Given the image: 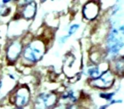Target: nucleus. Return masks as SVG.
<instances>
[{"instance_id": "1", "label": "nucleus", "mask_w": 124, "mask_h": 109, "mask_svg": "<svg viewBox=\"0 0 124 109\" xmlns=\"http://www.w3.org/2000/svg\"><path fill=\"white\" fill-rule=\"evenodd\" d=\"M46 52V46L41 39H32L23 48L22 61L26 64H35L43 59Z\"/></svg>"}, {"instance_id": "2", "label": "nucleus", "mask_w": 124, "mask_h": 109, "mask_svg": "<svg viewBox=\"0 0 124 109\" xmlns=\"http://www.w3.org/2000/svg\"><path fill=\"white\" fill-rule=\"evenodd\" d=\"M58 102V95L54 92H43L37 95L33 109H53Z\"/></svg>"}, {"instance_id": "3", "label": "nucleus", "mask_w": 124, "mask_h": 109, "mask_svg": "<svg viewBox=\"0 0 124 109\" xmlns=\"http://www.w3.org/2000/svg\"><path fill=\"white\" fill-rule=\"evenodd\" d=\"M31 99V93L26 86H20L12 92L10 95V101L17 109H23L28 105Z\"/></svg>"}, {"instance_id": "4", "label": "nucleus", "mask_w": 124, "mask_h": 109, "mask_svg": "<svg viewBox=\"0 0 124 109\" xmlns=\"http://www.w3.org/2000/svg\"><path fill=\"white\" fill-rule=\"evenodd\" d=\"M115 81V75L113 72L110 69H106L101 73L100 77L96 79H92L90 81V85L93 88L100 90H109L113 85Z\"/></svg>"}, {"instance_id": "5", "label": "nucleus", "mask_w": 124, "mask_h": 109, "mask_svg": "<svg viewBox=\"0 0 124 109\" xmlns=\"http://www.w3.org/2000/svg\"><path fill=\"white\" fill-rule=\"evenodd\" d=\"M23 43L21 39L12 40L9 43L6 48V58L7 61L10 63H14L19 59L23 51Z\"/></svg>"}, {"instance_id": "6", "label": "nucleus", "mask_w": 124, "mask_h": 109, "mask_svg": "<svg viewBox=\"0 0 124 109\" xmlns=\"http://www.w3.org/2000/svg\"><path fill=\"white\" fill-rule=\"evenodd\" d=\"M100 11V6L96 2H88L83 8V15L88 21H93L97 17Z\"/></svg>"}, {"instance_id": "7", "label": "nucleus", "mask_w": 124, "mask_h": 109, "mask_svg": "<svg viewBox=\"0 0 124 109\" xmlns=\"http://www.w3.org/2000/svg\"><path fill=\"white\" fill-rule=\"evenodd\" d=\"M37 11V4L33 1H26L24 2L21 5V16L26 20H31L36 15Z\"/></svg>"}, {"instance_id": "8", "label": "nucleus", "mask_w": 124, "mask_h": 109, "mask_svg": "<svg viewBox=\"0 0 124 109\" xmlns=\"http://www.w3.org/2000/svg\"><path fill=\"white\" fill-rule=\"evenodd\" d=\"M88 75L89 76V78L92 79H96L98 78L101 75V73L103 72L100 71V66H95L93 67H90L88 69Z\"/></svg>"}, {"instance_id": "9", "label": "nucleus", "mask_w": 124, "mask_h": 109, "mask_svg": "<svg viewBox=\"0 0 124 109\" xmlns=\"http://www.w3.org/2000/svg\"><path fill=\"white\" fill-rule=\"evenodd\" d=\"M80 27V25L79 24H73L71 25V26L69 27V30H68V33L67 35H66V38H70V37L72 36L74 33H76V32L78 31V29H79Z\"/></svg>"}, {"instance_id": "10", "label": "nucleus", "mask_w": 124, "mask_h": 109, "mask_svg": "<svg viewBox=\"0 0 124 109\" xmlns=\"http://www.w3.org/2000/svg\"><path fill=\"white\" fill-rule=\"evenodd\" d=\"M114 95H115V93H105V92H103V93L100 94V97L105 99L107 101H111Z\"/></svg>"}, {"instance_id": "11", "label": "nucleus", "mask_w": 124, "mask_h": 109, "mask_svg": "<svg viewBox=\"0 0 124 109\" xmlns=\"http://www.w3.org/2000/svg\"><path fill=\"white\" fill-rule=\"evenodd\" d=\"M67 107H66V105H64V104H57V105L55 106L53 109H66L67 108Z\"/></svg>"}, {"instance_id": "12", "label": "nucleus", "mask_w": 124, "mask_h": 109, "mask_svg": "<svg viewBox=\"0 0 124 109\" xmlns=\"http://www.w3.org/2000/svg\"><path fill=\"white\" fill-rule=\"evenodd\" d=\"M66 109H80V107L77 104H71V105H68Z\"/></svg>"}, {"instance_id": "13", "label": "nucleus", "mask_w": 124, "mask_h": 109, "mask_svg": "<svg viewBox=\"0 0 124 109\" xmlns=\"http://www.w3.org/2000/svg\"><path fill=\"white\" fill-rule=\"evenodd\" d=\"M119 31H120L122 33H124V25H122V26L119 28Z\"/></svg>"}, {"instance_id": "14", "label": "nucleus", "mask_w": 124, "mask_h": 109, "mask_svg": "<svg viewBox=\"0 0 124 109\" xmlns=\"http://www.w3.org/2000/svg\"><path fill=\"white\" fill-rule=\"evenodd\" d=\"M0 7H1V4H0Z\"/></svg>"}]
</instances>
